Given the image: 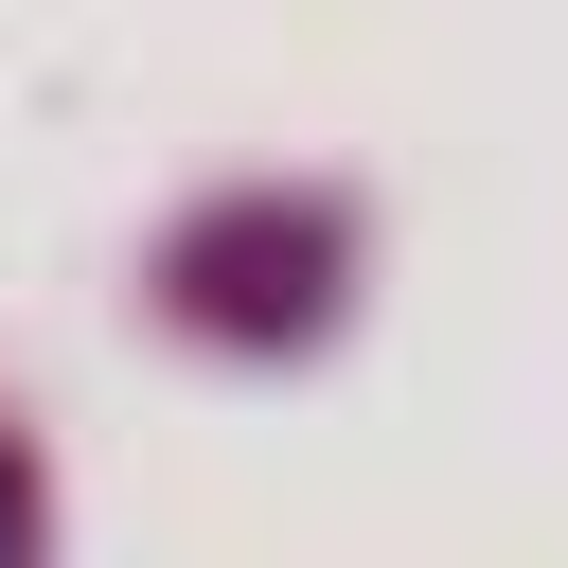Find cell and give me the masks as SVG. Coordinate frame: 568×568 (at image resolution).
Here are the masks:
<instances>
[{
    "mask_svg": "<svg viewBox=\"0 0 568 568\" xmlns=\"http://www.w3.org/2000/svg\"><path fill=\"white\" fill-rule=\"evenodd\" d=\"M18 532H36V497H18V462H0V550H18Z\"/></svg>",
    "mask_w": 568,
    "mask_h": 568,
    "instance_id": "6da1fadb",
    "label": "cell"
}]
</instances>
